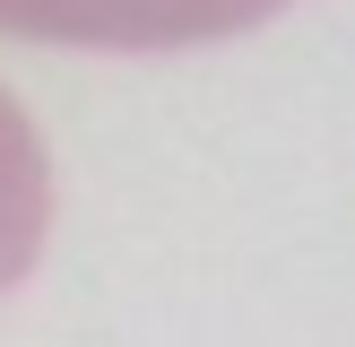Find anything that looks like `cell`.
<instances>
[{"label": "cell", "instance_id": "1", "mask_svg": "<svg viewBox=\"0 0 355 347\" xmlns=\"http://www.w3.org/2000/svg\"><path fill=\"white\" fill-rule=\"evenodd\" d=\"M277 9L295 0H0V35L61 52H182L252 35Z\"/></svg>", "mask_w": 355, "mask_h": 347}, {"label": "cell", "instance_id": "2", "mask_svg": "<svg viewBox=\"0 0 355 347\" xmlns=\"http://www.w3.org/2000/svg\"><path fill=\"white\" fill-rule=\"evenodd\" d=\"M44 235H52V156L35 121L17 113V96L0 87V295L35 269Z\"/></svg>", "mask_w": 355, "mask_h": 347}]
</instances>
